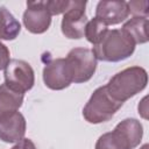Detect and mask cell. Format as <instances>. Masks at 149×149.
Returning a JSON list of instances; mask_svg holds the SVG:
<instances>
[{
    "label": "cell",
    "mask_w": 149,
    "mask_h": 149,
    "mask_svg": "<svg viewBox=\"0 0 149 149\" xmlns=\"http://www.w3.org/2000/svg\"><path fill=\"white\" fill-rule=\"evenodd\" d=\"M147 83V71L141 66H130L114 74L105 86L113 99L123 104V101L144 90Z\"/></svg>",
    "instance_id": "obj_1"
},
{
    "label": "cell",
    "mask_w": 149,
    "mask_h": 149,
    "mask_svg": "<svg viewBox=\"0 0 149 149\" xmlns=\"http://www.w3.org/2000/svg\"><path fill=\"white\" fill-rule=\"evenodd\" d=\"M136 43L123 29L107 30L101 41L92 49L97 61L120 62L133 55Z\"/></svg>",
    "instance_id": "obj_2"
},
{
    "label": "cell",
    "mask_w": 149,
    "mask_h": 149,
    "mask_svg": "<svg viewBox=\"0 0 149 149\" xmlns=\"http://www.w3.org/2000/svg\"><path fill=\"white\" fill-rule=\"evenodd\" d=\"M143 136V127L136 119H125L116 125L113 132L102 134L95 149H134Z\"/></svg>",
    "instance_id": "obj_3"
},
{
    "label": "cell",
    "mask_w": 149,
    "mask_h": 149,
    "mask_svg": "<svg viewBox=\"0 0 149 149\" xmlns=\"http://www.w3.org/2000/svg\"><path fill=\"white\" fill-rule=\"evenodd\" d=\"M122 106V102L113 99L106 90V86L98 87L91 95L83 109L84 119L90 123H101L111 120Z\"/></svg>",
    "instance_id": "obj_4"
},
{
    "label": "cell",
    "mask_w": 149,
    "mask_h": 149,
    "mask_svg": "<svg viewBox=\"0 0 149 149\" xmlns=\"http://www.w3.org/2000/svg\"><path fill=\"white\" fill-rule=\"evenodd\" d=\"M35 83L33 68L22 59H10L5 68V84L12 90L23 93L29 91Z\"/></svg>",
    "instance_id": "obj_5"
},
{
    "label": "cell",
    "mask_w": 149,
    "mask_h": 149,
    "mask_svg": "<svg viewBox=\"0 0 149 149\" xmlns=\"http://www.w3.org/2000/svg\"><path fill=\"white\" fill-rule=\"evenodd\" d=\"M65 58L71 66L74 83H85L94 74L97 69V58L91 49L74 48Z\"/></svg>",
    "instance_id": "obj_6"
},
{
    "label": "cell",
    "mask_w": 149,
    "mask_h": 149,
    "mask_svg": "<svg viewBox=\"0 0 149 149\" xmlns=\"http://www.w3.org/2000/svg\"><path fill=\"white\" fill-rule=\"evenodd\" d=\"M85 7L86 1L70 2V6L64 13L61 23V29L65 37L71 40H79L84 36L85 27L88 22Z\"/></svg>",
    "instance_id": "obj_7"
},
{
    "label": "cell",
    "mask_w": 149,
    "mask_h": 149,
    "mask_svg": "<svg viewBox=\"0 0 149 149\" xmlns=\"http://www.w3.org/2000/svg\"><path fill=\"white\" fill-rule=\"evenodd\" d=\"M43 80L51 90H63L73 83L71 66L66 58H56L45 64L43 69Z\"/></svg>",
    "instance_id": "obj_8"
},
{
    "label": "cell",
    "mask_w": 149,
    "mask_h": 149,
    "mask_svg": "<svg viewBox=\"0 0 149 149\" xmlns=\"http://www.w3.org/2000/svg\"><path fill=\"white\" fill-rule=\"evenodd\" d=\"M23 24L33 34L47 31L51 24V15L45 7V1H27L23 13Z\"/></svg>",
    "instance_id": "obj_9"
},
{
    "label": "cell",
    "mask_w": 149,
    "mask_h": 149,
    "mask_svg": "<svg viewBox=\"0 0 149 149\" xmlns=\"http://www.w3.org/2000/svg\"><path fill=\"white\" fill-rule=\"evenodd\" d=\"M129 15L128 2L126 1H99L95 8V17L107 27L119 24Z\"/></svg>",
    "instance_id": "obj_10"
},
{
    "label": "cell",
    "mask_w": 149,
    "mask_h": 149,
    "mask_svg": "<svg viewBox=\"0 0 149 149\" xmlns=\"http://www.w3.org/2000/svg\"><path fill=\"white\" fill-rule=\"evenodd\" d=\"M26 134V119L20 112H15L0 119V140L7 143L19 142Z\"/></svg>",
    "instance_id": "obj_11"
},
{
    "label": "cell",
    "mask_w": 149,
    "mask_h": 149,
    "mask_svg": "<svg viewBox=\"0 0 149 149\" xmlns=\"http://www.w3.org/2000/svg\"><path fill=\"white\" fill-rule=\"evenodd\" d=\"M22 102L23 93L12 90L6 84L0 85V119L17 112Z\"/></svg>",
    "instance_id": "obj_12"
},
{
    "label": "cell",
    "mask_w": 149,
    "mask_h": 149,
    "mask_svg": "<svg viewBox=\"0 0 149 149\" xmlns=\"http://www.w3.org/2000/svg\"><path fill=\"white\" fill-rule=\"evenodd\" d=\"M148 27H149L148 17L133 16L122 26L121 29H123L134 40L136 44H143L147 43L149 40Z\"/></svg>",
    "instance_id": "obj_13"
},
{
    "label": "cell",
    "mask_w": 149,
    "mask_h": 149,
    "mask_svg": "<svg viewBox=\"0 0 149 149\" xmlns=\"http://www.w3.org/2000/svg\"><path fill=\"white\" fill-rule=\"evenodd\" d=\"M20 30L21 24L14 15L6 7H0V40H15Z\"/></svg>",
    "instance_id": "obj_14"
},
{
    "label": "cell",
    "mask_w": 149,
    "mask_h": 149,
    "mask_svg": "<svg viewBox=\"0 0 149 149\" xmlns=\"http://www.w3.org/2000/svg\"><path fill=\"white\" fill-rule=\"evenodd\" d=\"M108 28L105 23H102L99 19H97L95 16L87 22L86 27H85V37L87 38V41L90 43H92L93 45L98 44L101 38L105 36V34L107 33Z\"/></svg>",
    "instance_id": "obj_15"
},
{
    "label": "cell",
    "mask_w": 149,
    "mask_h": 149,
    "mask_svg": "<svg viewBox=\"0 0 149 149\" xmlns=\"http://www.w3.org/2000/svg\"><path fill=\"white\" fill-rule=\"evenodd\" d=\"M70 2L71 1H68V0H65V1L51 0V1H45V7H47L48 12L50 13V15H58V14L66 12V9L70 6Z\"/></svg>",
    "instance_id": "obj_16"
},
{
    "label": "cell",
    "mask_w": 149,
    "mask_h": 149,
    "mask_svg": "<svg viewBox=\"0 0 149 149\" xmlns=\"http://www.w3.org/2000/svg\"><path fill=\"white\" fill-rule=\"evenodd\" d=\"M129 13H133L134 16H143L148 17V1H130L128 2Z\"/></svg>",
    "instance_id": "obj_17"
},
{
    "label": "cell",
    "mask_w": 149,
    "mask_h": 149,
    "mask_svg": "<svg viewBox=\"0 0 149 149\" xmlns=\"http://www.w3.org/2000/svg\"><path fill=\"white\" fill-rule=\"evenodd\" d=\"M9 63V50L0 41V70H3Z\"/></svg>",
    "instance_id": "obj_18"
},
{
    "label": "cell",
    "mask_w": 149,
    "mask_h": 149,
    "mask_svg": "<svg viewBox=\"0 0 149 149\" xmlns=\"http://www.w3.org/2000/svg\"><path fill=\"white\" fill-rule=\"evenodd\" d=\"M12 149H36L34 142L29 139H22L20 140Z\"/></svg>",
    "instance_id": "obj_19"
},
{
    "label": "cell",
    "mask_w": 149,
    "mask_h": 149,
    "mask_svg": "<svg viewBox=\"0 0 149 149\" xmlns=\"http://www.w3.org/2000/svg\"><path fill=\"white\" fill-rule=\"evenodd\" d=\"M147 111H148V108H147V97H146V98L142 99V101H141L140 105H139V113H140L144 119H148Z\"/></svg>",
    "instance_id": "obj_20"
},
{
    "label": "cell",
    "mask_w": 149,
    "mask_h": 149,
    "mask_svg": "<svg viewBox=\"0 0 149 149\" xmlns=\"http://www.w3.org/2000/svg\"><path fill=\"white\" fill-rule=\"evenodd\" d=\"M141 149H149V144H147V143H146L144 146H142V148H141Z\"/></svg>",
    "instance_id": "obj_21"
}]
</instances>
